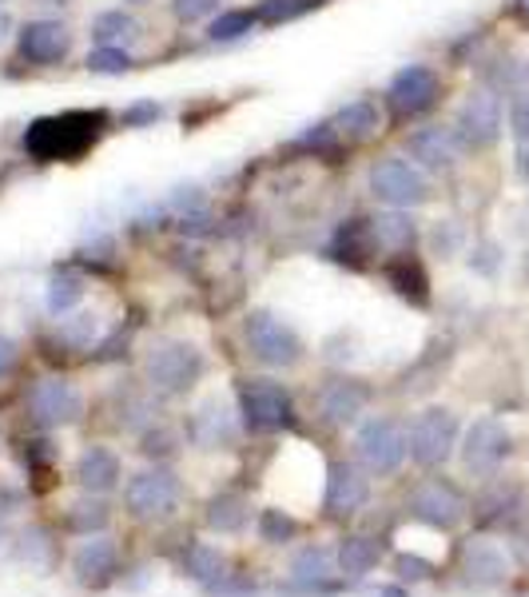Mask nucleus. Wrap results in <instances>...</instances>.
Listing matches in <instances>:
<instances>
[{
	"label": "nucleus",
	"mask_w": 529,
	"mask_h": 597,
	"mask_svg": "<svg viewBox=\"0 0 529 597\" xmlns=\"http://www.w3.org/2000/svg\"><path fill=\"white\" fill-rule=\"evenodd\" d=\"M104 112H64V116H44L24 132V152L40 163H60V160H80V156L100 140L104 132Z\"/></svg>",
	"instance_id": "f257e3e1"
},
{
	"label": "nucleus",
	"mask_w": 529,
	"mask_h": 597,
	"mask_svg": "<svg viewBox=\"0 0 529 597\" xmlns=\"http://www.w3.org/2000/svg\"><path fill=\"white\" fill-rule=\"evenodd\" d=\"M208 375V359L191 339H176V335H160L151 339L143 351V382L160 398H180L196 390Z\"/></svg>",
	"instance_id": "f03ea898"
},
{
	"label": "nucleus",
	"mask_w": 529,
	"mask_h": 597,
	"mask_svg": "<svg viewBox=\"0 0 529 597\" xmlns=\"http://www.w3.org/2000/svg\"><path fill=\"white\" fill-rule=\"evenodd\" d=\"M367 191L378 208L418 211L435 199V176H426L402 152H387L367 168Z\"/></svg>",
	"instance_id": "7ed1b4c3"
},
{
	"label": "nucleus",
	"mask_w": 529,
	"mask_h": 597,
	"mask_svg": "<svg viewBox=\"0 0 529 597\" xmlns=\"http://www.w3.org/2000/svg\"><path fill=\"white\" fill-rule=\"evenodd\" d=\"M236 407L247 435H283L299 422L295 395L287 390V382L267 379V375H247L236 382Z\"/></svg>",
	"instance_id": "20e7f679"
},
{
	"label": "nucleus",
	"mask_w": 529,
	"mask_h": 597,
	"mask_svg": "<svg viewBox=\"0 0 529 597\" xmlns=\"http://www.w3.org/2000/svg\"><path fill=\"white\" fill-rule=\"evenodd\" d=\"M243 342H247V355H251V359H256L259 367H267V370H291V367H299L302 355H307V342H302V335L295 331L283 315L267 311V307L247 311Z\"/></svg>",
	"instance_id": "39448f33"
},
{
	"label": "nucleus",
	"mask_w": 529,
	"mask_h": 597,
	"mask_svg": "<svg viewBox=\"0 0 529 597\" xmlns=\"http://www.w3.org/2000/svg\"><path fill=\"white\" fill-rule=\"evenodd\" d=\"M410 458V435L407 422H398L390 415H370L355 427V462L367 470L370 478H390L398 475Z\"/></svg>",
	"instance_id": "423d86ee"
},
{
	"label": "nucleus",
	"mask_w": 529,
	"mask_h": 597,
	"mask_svg": "<svg viewBox=\"0 0 529 597\" xmlns=\"http://www.w3.org/2000/svg\"><path fill=\"white\" fill-rule=\"evenodd\" d=\"M183 482L168 462H148L143 470L123 478V506L140 521H163L180 510Z\"/></svg>",
	"instance_id": "0eeeda50"
},
{
	"label": "nucleus",
	"mask_w": 529,
	"mask_h": 597,
	"mask_svg": "<svg viewBox=\"0 0 529 597\" xmlns=\"http://www.w3.org/2000/svg\"><path fill=\"white\" fill-rule=\"evenodd\" d=\"M382 105L395 120H422L442 105V72L426 60L402 64L382 88Z\"/></svg>",
	"instance_id": "6e6552de"
},
{
	"label": "nucleus",
	"mask_w": 529,
	"mask_h": 597,
	"mask_svg": "<svg viewBox=\"0 0 529 597\" xmlns=\"http://www.w3.org/2000/svg\"><path fill=\"white\" fill-rule=\"evenodd\" d=\"M410 435V462L422 470H442L462 442V422L450 407H422L407 422Z\"/></svg>",
	"instance_id": "1a4fd4ad"
},
{
	"label": "nucleus",
	"mask_w": 529,
	"mask_h": 597,
	"mask_svg": "<svg viewBox=\"0 0 529 597\" xmlns=\"http://www.w3.org/2000/svg\"><path fill=\"white\" fill-rule=\"evenodd\" d=\"M84 390L76 387L68 375H44L24 395V415L37 430H68L84 418Z\"/></svg>",
	"instance_id": "9d476101"
},
{
	"label": "nucleus",
	"mask_w": 529,
	"mask_h": 597,
	"mask_svg": "<svg viewBox=\"0 0 529 597\" xmlns=\"http://www.w3.org/2000/svg\"><path fill=\"white\" fill-rule=\"evenodd\" d=\"M453 136L462 143V152H490L498 148V140L506 136V108H501V96L490 88H470L462 96V105L453 112Z\"/></svg>",
	"instance_id": "9b49d317"
},
{
	"label": "nucleus",
	"mask_w": 529,
	"mask_h": 597,
	"mask_svg": "<svg viewBox=\"0 0 529 597\" xmlns=\"http://www.w3.org/2000/svg\"><path fill=\"white\" fill-rule=\"evenodd\" d=\"M375 402V387L359 375H331V379H322L319 390H315V418H319L322 427H335V430H347V427H359L362 415L370 410Z\"/></svg>",
	"instance_id": "f8f14e48"
},
{
	"label": "nucleus",
	"mask_w": 529,
	"mask_h": 597,
	"mask_svg": "<svg viewBox=\"0 0 529 597\" xmlns=\"http://www.w3.org/2000/svg\"><path fill=\"white\" fill-rule=\"evenodd\" d=\"M513 455V435L501 418H473L470 427L462 430V442H458V458H462L466 475L473 478H493L501 466L510 462Z\"/></svg>",
	"instance_id": "ddd939ff"
},
{
	"label": "nucleus",
	"mask_w": 529,
	"mask_h": 597,
	"mask_svg": "<svg viewBox=\"0 0 529 597\" xmlns=\"http://www.w3.org/2000/svg\"><path fill=\"white\" fill-rule=\"evenodd\" d=\"M407 514L415 521H422V526H430V530L450 534L470 518V498H466L450 478L435 475V478H422V482L410 490Z\"/></svg>",
	"instance_id": "4468645a"
},
{
	"label": "nucleus",
	"mask_w": 529,
	"mask_h": 597,
	"mask_svg": "<svg viewBox=\"0 0 529 597\" xmlns=\"http://www.w3.org/2000/svg\"><path fill=\"white\" fill-rule=\"evenodd\" d=\"M243 435V418H239L236 402H227L223 395L199 398L191 415L183 418V438L196 450H231Z\"/></svg>",
	"instance_id": "2eb2a0df"
},
{
	"label": "nucleus",
	"mask_w": 529,
	"mask_h": 597,
	"mask_svg": "<svg viewBox=\"0 0 529 597\" xmlns=\"http://www.w3.org/2000/svg\"><path fill=\"white\" fill-rule=\"evenodd\" d=\"M17 57L29 68H60L76 48V32L64 17H29L17 24Z\"/></svg>",
	"instance_id": "dca6fc26"
},
{
	"label": "nucleus",
	"mask_w": 529,
	"mask_h": 597,
	"mask_svg": "<svg viewBox=\"0 0 529 597\" xmlns=\"http://www.w3.org/2000/svg\"><path fill=\"white\" fill-rule=\"evenodd\" d=\"M287 586L279 594L287 597H335L342 589V581L335 578L339 574V561H335L331 546L322 541H302L291 550V561H287Z\"/></svg>",
	"instance_id": "f3484780"
},
{
	"label": "nucleus",
	"mask_w": 529,
	"mask_h": 597,
	"mask_svg": "<svg viewBox=\"0 0 529 597\" xmlns=\"http://www.w3.org/2000/svg\"><path fill=\"white\" fill-rule=\"evenodd\" d=\"M529 514V490L518 478H486L482 494L470 503V518L482 530H518Z\"/></svg>",
	"instance_id": "a211bd4d"
},
{
	"label": "nucleus",
	"mask_w": 529,
	"mask_h": 597,
	"mask_svg": "<svg viewBox=\"0 0 529 597\" xmlns=\"http://www.w3.org/2000/svg\"><path fill=\"white\" fill-rule=\"evenodd\" d=\"M402 156L415 160L426 176H450L462 163V143L453 136L450 123H418L402 136Z\"/></svg>",
	"instance_id": "6ab92c4d"
},
{
	"label": "nucleus",
	"mask_w": 529,
	"mask_h": 597,
	"mask_svg": "<svg viewBox=\"0 0 529 597\" xmlns=\"http://www.w3.org/2000/svg\"><path fill=\"white\" fill-rule=\"evenodd\" d=\"M458 574H462V581L473 589H501L513 578V558L506 554V546H498L493 538L478 534V538L462 541V550H458Z\"/></svg>",
	"instance_id": "aec40b11"
},
{
	"label": "nucleus",
	"mask_w": 529,
	"mask_h": 597,
	"mask_svg": "<svg viewBox=\"0 0 529 597\" xmlns=\"http://www.w3.org/2000/svg\"><path fill=\"white\" fill-rule=\"evenodd\" d=\"M370 506V475L355 458H335L327 466V490H322V510L331 518H355Z\"/></svg>",
	"instance_id": "412c9836"
},
{
	"label": "nucleus",
	"mask_w": 529,
	"mask_h": 597,
	"mask_svg": "<svg viewBox=\"0 0 529 597\" xmlns=\"http://www.w3.org/2000/svg\"><path fill=\"white\" fill-rule=\"evenodd\" d=\"M72 578L84 589H108L120 578V541L112 534H88L72 554Z\"/></svg>",
	"instance_id": "4be33fe9"
},
{
	"label": "nucleus",
	"mask_w": 529,
	"mask_h": 597,
	"mask_svg": "<svg viewBox=\"0 0 529 597\" xmlns=\"http://www.w3.org/2000/svg\"><path fill=\"white\" fill-rule=\"evenodd\" d=\"M327 123H331V132L339 136V143H367L382 132L387 105L375 100V96H355V100H347Z\"/></svg>",
	"instance_id": "5701e85b"
},
{
	"label": "nucleus",
	"mask_w": 529,
	"mask_h": 597,
	"mask_svg": "<svg viewBox=\"0 0 529 597\" xmlns=\"http://www.w3.org/2000/svg\"><path fill=\"white\" fill-rule=\"evenodd\" d=\"M370 239H375L378 256H410L422 243V223L415 219V211L382 208L378 216H370Z\"/></svg>",
	"instance_id": "b1692460"
},
{
	"label": "nucleus",
	"mask_w": 529,
	"mask_h": 597,
	"mask_svg": "<svg viewBox=\"0 0 529 597\" xmlns=\"http://www.w3.org/2000/svg\"><path fill=\"white\" fill-rule=\"evenodd\" d=\"M72 475H76V482H80V490L84 494H112L116 486H123V462H120V455H116L112 446L92 442V446L80 450Z\"/></svg>",
	"instance_id": "393cba45"
},
{
	"label": "nucleus",
	"mask_w": 529,
	"mask_h": 597,
	"mask_svg": "<svg viewBox=\"0 0 529 597\" xmlns=\"http://www.w3.org/2000/svg\"><path fill=\"white\" fill-rule=\"evenodd\" d=\"M156 390L148 387V382H120V387L112 390V415H116V427L120 430H132V435H140L143 427H151L156 418H160V407H156Z\"/></svg>",
	"instance_id": "a878e982"
},
{
	"label": "nucleus",
	"mask_w": 529,
	"mask_h": 597,
	"mask_svg": "<svg viewBox=\"0 0 529 597\" xmlns=\"http://www.w3.org/2000/svg\"><path fill=\"white\" fill-rule=\"evenodd\" d=\"M382 279H387L398 299H407V304H415V307L430 304V276H426L422 259H418L415 251H410V256L382 259Z\"/></svg>",
	"instance_id": "bb28decb"
},
{
	"label": "nucleus",
	"mask_w": 529,
	"mask_h": 597,
	"mask_svg": "<svg viewBox=\"0 0 529 597\" xmlns=\"http://www.w3.org/2000/svg\"><path fill=\"white\" fill-rule=\"evenodd\" d=\"M88 37H92V44L136 48V44H140V37H143V20L136 17L132 9L112 4V9H100L92 20H88Z\"/></svg>",
	"instance_id": "cd10ccee"
},
{
	"label": "nucleus",
	"mask_w": 529,
	"mask_h": 597,
	"mask_svg": "<svg viewBox=\"0 0 529 597\" xmlns=\"http://www.w3.org/2000/svg\"><path fill=\"white\" fill-rule=\"evenodd\" d=\"M203 521H208V530L219 534V538H236L251 526V498L239 490H219L208 498L203 506Z\"/></svg>",
	"instance_id": "c85d7f7f"
},
{
	"label": "nucleus",
	"mask_w": 529,
	"mask_h": 597,
	"mask_svg": "<svg viewBox=\"0 0 529 597\" xmlns=\"http://www.w3.org/2000/svg\"><path fill=\"white\" fill-rule=\"evenodd\" d=\"M335 561H339L342 581H362L382 561V538H375V534H347L335 546Z\"/></svg>",
	"instance_id": "c756f323"
},
{
	"label": "nucleus",
	"mask_w": 529,
	"mask_h": 597,
	"mask_svg": "<svg viewBox=\"0 0 529 597\" xmlns=\"http://www.w3.org/2000/svg\"><path fill=\"white\" fill-rule=\"evenodd\" d=\"M180 569H183V578L196 581L203 594H208L211 586H219V581L231 574V566H227V554L219 550V546H211V541H191V546H183Z\"/></svg>",
	"instance_id": "7c9ffc66"
},
{
	"label": "nucleus",
	"mask_w": 529,
	"mask_h": 597,
	"mask_svg": "<svg viewBox=\"0 0 529 597\" xmlns=\"http://www.w3.org/2000/svg\"><path fill=\"white\" fill-rule=\"evenodd\" d=\"M100 331H104V322L96 311H72V315H60L57 319V342L64 351H92L96 342H100Z\"/></svg>",
	"instance_id": "2f4dec72"
},
{
	"label": "nucleus",
	"mask_w": 529,
	"mask_h": 597,
	"mask_svg": "<svg viewBox=\"0 0 529 597\" xmlns=\"http://www.w3.org/2000/svg\"><path fill=\"white\" fill-rule=\"evenodd\" d=\"M84 295H88V287H84V276L80 271H52L48 276V287H44V307H48V315H72V311H80V304H84Z\"/></svg>",
	"instance_id": "473e14b6"
},
{
	"label": "nucleus",
	"mask_w": 529,
	"mask_h": 597,
	"mask_svg": "<svg viewBox=\"0 0 529 597\" xmlns=\"http://www.w3.org/2000/svg\"><path fill=\"white\" fill-rule=\"evenodd\" d=\"M259 29L256 9H223L208 20V44H239Z\"/></svg>",
	"instance_id": "72a5a7b5"
},
{
	"label": "nucleus",
	"mask_w": 529,
	"mask_h": 597,
	"mask_svg": "<svg viewBox=\"0 0 529 597\" xmlns=\"http://www.w3.org/2000/svg\"><path fill=\"white\" fill-rule=\"evenodd\" d=\"M108 503H104V494H84V498H76L72 506H68L64 521H68V530L80 534V538H88V534H104L108 530Z\"/></svg>",
	"instance_id": "f704fd0d"
},
{
	"label": "nucleus",
	"mask_w": 529,
	"mask_h": 597,
	"mask_svg": "<svg viewBox=\"0 0 529 597\" xmlns=\"http://www.w3.org/2000/svg\"><path fill=\"white\" fill-rule=\"evenodd\" d=\"M422 243L430 247L435 259H453L470 247V231H466L462 219H435L430 231H422Z\"/></svg>",
	"instance_id": "c9c22d12"
},
{
	"label": "nucleus",
	"mask_w": 529,
	"mask_h": 597,
	"mask_svg": "<svg viewBox=\"0 0 529 597\" xmlns=\"http://www.w3.org/2000/svg\"><path fill=\"white\" fill-rule=\"evenodd\" d=\"M140 455L148 458V462H171V458L183 450V435L171 422H163V418H156L151 427H143L140 435Z\"/></svg>",
	"instance_id": "e433bc0d"
},
{
	"label": "nucleus",
	"mask_w": 529,
	"mask_h": 597,
	"mask_svg": "<svg viewBox=\"0 0 529 597\" xmlns=\"http://www.w3.org/2000/svg\"><path fill=\"white\" fill-rule=\"evenodd\" d=\"M299 518L291 510H283V506H263L256 518V534L263 546H291L299 538Z\"/></svg>",
	"instance_id": "4c0bfd02"
},
{
	"label": "nucleus",
	"mask_w": 529,
	"mask_h": 597,
	"mask_svg": "<svg viewBox=\"0 0 529 597\" xmlns=\"http://www.w3.org/2000/svg\"><path fill=\"white\" fill-rule=\"evenodd\" d=\"M322 4H327V0H259L256 20H259V29H279V24H295V20L311 17Z\"/></svg>",
	"instance_id": "58836bf2"
},
{
	"label": "nucleus",
	"mask_w": 529,
	"mask_h": 597,
	"mask_svg": "<svg viewBox=\"0 0 529 597\" xmlns=\"http://www.w3.org/2000/svg\"><path fill=\"white\" fill-rule=\"evenodd\" d=\"M84 68L92 77H128L136 68L132 48H112V44H92L84 57Z\"/></svg>",
	"instance_id": "ea45409f"
},
{
	"label": "nucleus",
	"mask_w": 529,
	"mask_h": 597,
	"mask_svg": "<svg viewBox=\"0 0 529 597\" xmlns=\"http://www.w3.org/2000/svg\"><path fill=\"white\" fill-rule=\"evenodd\" d=\"M466 267H470L473 276L498 279L501 267H506V247L498 239H478V243L466 247Z\"/></svg>",
	"instance_id": "a19ab883"
},
{
	"label": "nucleus",
	"mask_w": 529,
	"mask_h": 597,
	"mask_svg": "<svg viewBox=\"0 0 529 597\" xmlns=\"http://www.w3.org/2000/svg\"><path fill=\"white\" fill-rule=\"evenodd\" d=\"M478 72H482V88H490V92H513L518 96V64H513L510 57H501V52H493V57H486L482 64H478Z\"/></svg>",
	"instance_id": "79ce46f5"
},
{
	"label": "nucleus",
	"mask_w": 529,
	"mask_h": 597,
	"mask_svg": "<svg viewBox=\"0 0 529 597\" xmlns=\"http://www.w3.org/2000/svg\"><path fill=\"white\" fill-rule=\"evenodd\" d=\"M17 558L24 561V566H32V569H48V561H52V541H48V534L40 530V526H29V530H20V538H17Z\"/></svg>",
	"instance_id": "37998d69"
},
{
	"label": "nucleus",
	"mask_w": 529,
	"mask_h": 597,
	"mask_svg": "<svg viewBox=\"0 0 529 597\" xmlns=\"http://www.w3.org/2000/svg\"><path fill=\"white\" fill-rule=\"evenodd\" d=\"M390 574H395V581H402V586H422V581L435 578L438 569H435V561L422 558V554H395Z\"/></svg>",
	"instance_id": "c03bdc74"
},
{
	"label": "nucleus",
	"mask_w": 529,
	"mask_h": 597,
	"mask_svg": "<svg viewBox=\"0 0 529 597\" xmlns=\"http://www.w3.org/2000/svg\"><path fill=\"white\" fill-rule=\"evenodd\" d=\"M176 24L191 29V24H208L216 12H223V0H168Z\"/></svg>",
	"instance_id": "a18cd8bd"
},
{
	"label": "nucleus",
	"mask_w": 529,
	"mask_h": 597,
	"mask_svg": "<svg viewBox=\"0 0 529 597\" xmlns=\"http://www.w3.org/2000/svg\"><path fill=\"white\" fill-rule=\"evenodd\" d=\"M163 116H168V108L156 105V100H136V105H128L120 112V123L123 128H132V132H140V128H156Z\"/></svg>",
	"instance_id": "49530a36"
},
{
	"label": "nucleus",
	"mask_w": 529,
	"mask_h": 597,
	"mask_svg": "<svg viewBox=\"0 0 529 597\" xmlns=\"http://www.w3.org/2000/svg\"><path fill=\"white\" fill-rule=\"evenodd\" d=\"M20 462L29 466V475H37V470H48V466L57 462V450H52L48 438H29L24 450H20Z\"/></svg>",
	"instance_id": "de8ad7c7"
},
{
	"label": "nucleus",
	"mask_w": 529,
	"mask_h": 597,
	"mask_svg": "<svg viewBox=\"0 0 529 597\" xmlns=\"http://www.w3.org/2000/svg\"><path fill=\"white\" fill-rule=\"evenodd\" d=\"M506 123H510V136L518 143H529V92H518L510 105V116H506Z\"/></svg>",
	"instance_id": "09e8293b"
},
{
	"label": "nucleus",
	"mask_w": 529,
	"mask_h": 597,
	"mask_svg": "<svg viewBox=\"0 0 529 597\" xmlns=\"http://www.w3.org/2000/svg\"><path fill=\"white\" fill-rule=\"evenodd\" d=\"M208 597H259V589L251 586L247 578H239V574H227L219 586L208 589Z\"/></svg>",
	"instance_id": "8fccbe9b"
},
{
	"label": "nucleus",
	"mask_w": 529,
	"mask_h": 597,
	"mask_svg": "<svg viewBox=\"0 0 529 597\" xmlns=\"http://www.w3.org/2000/svg\"><path fill=\"white\" fill-rule=\"evenodd\" d=\"M17 362H20V342L12 339V335L0 331V382H4L12 370H17Z\"/></svg>",
	"instance_id": "3c124183"
},
{
	"label": "nucleus",
	"mask_w": 529,
	"mask_h": 597,
	"mask_svg": "<svg viewBox=\"0 0 529 597\" xmlns=\"http://www.w3.org/2000/svg\"><path fill=\"white\" fill-rule=\"evenodd\" d=\"M513 176L529 183V143H518V152H513Z\"/></svg>",
	"instance_id": "603ef678"
},
{
	"label": "nucleus",
	"mask_w": 529,
	"mask_h": 597,
	"mask_svg": "<svg viewBox=\"0 0 529 597\" xmlns=\"http://www.w3.org/2000/svg\"><path fill=\"white\" fill-rule=\"evenodd\" d=\"M12 37H17V20H12L9 4H0V48L9 44Z\"/></svg>",
	"instance_id": "864d4df0"
},
{
	"label": "nucleus",
	"mask_w": 529,
	"mask_h": 597,
	"mask_svg": "<svg viewBox=\"0 0 529 597\" xmlns=\"http://www.w3.org/2000/svg\"><path fill=\"white\" fill-rule=\"evenodd\" d=\"M375 597H410V589L402 581H395V586H378Z\"/></svg>",
	"instance_id": "5fc2aeb1"
},
{
	"label": "nucleus",
	"mask_w": 529,
	"mask_h": 597,
	"mask_svg": "<svg viewBox=\"0 0 529 597\" xmlns=\"http://www.w3.org/2000/svg\"><path fill=\"white\" fill-rule=\"evenodd\" d=\"M9 503H12V494H0V541H4V518H9Z\"/></svg>",
	"instance_id": "6e6d98bb"
},
{
	"label": "nucleus",
	"mask_w": 529,
	"mask_h": 597,
	"mask_svg": "<svg viewBox=\"0 0 529 597\" xmlns=\"http://www.w3.org/2000/svg\"><path fill=\"white\" fill-rule=\"evenodd\" d=\"M123 9H132V12H140V9H148V4H156V0H120Z\"/></svg>",
	"instance_id": "4d7b16f0"
},
{
	"label": "nucleus",
	"mask_w": 529,
	"mask_h": 597,
	"mask_svg": "<svg viewBox=\"0 0 529 597\" xmlns=\"http://www.w3.org/2000/svg\"><path fill=\"white\" fill-rule=\"evenodd\" d=\"M518 271H521V283L529 287V247H526V256H521V267H518Z\"/></svg>",
	"instance_id": "13d9d810"
},
{
	"label": "nucleus",
	"mask_w": 529,
	"mask_h": 597,
	"mask_svg": "<svg viewBox=\"0 0 529 597\" xmlns=\"http://www.w3.org/2000/svg\"><path fill=\"white\" fill-rule=\"evenodd\" d=\"M0 4H9V0H0Z\"/></svg>",
	"instance_id": "bf43d9fd"
},
{
	"label": "nucleus",
	"mask_w": 529,
	"mask_h": 597,
	"mask_svg": "<svg viewBox=\"0 0 529 597\" xmlns=\"http://www.w3.org/2000/svg\"><path fill=\"white\" fill-rule=\"evenodd\" d=\"M526 77H529V68H526Z\"/></svg>",
	"instance_id": "052dcab7"
}]
</instances>
